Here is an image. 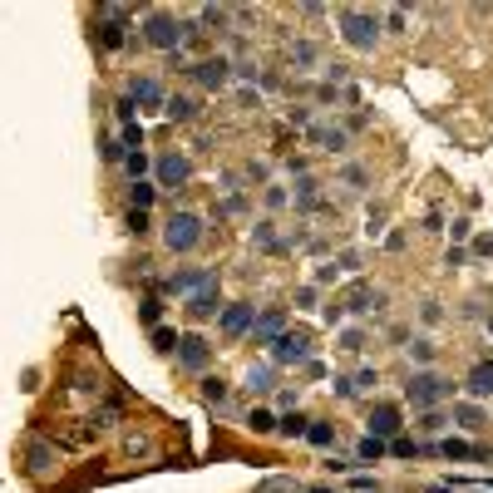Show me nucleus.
Here are the masks:
<instances>
[{
    "label": "nucleus",
    "instance_id": "864d4df0",
    "mask_svg": "<svg viewBox=\"0 0 493 493\" xmlns=\"http://www.w3.org/2000/svg\"><path fill=\"white\" fill-rule=\"evenodd\" d=\"M350 380H355V390H365V385H375V380H380V375H375V370H370V365H365V370H360V375H350Z\"/></svg>",
    "mask_w": 493,
    "mask_h": 493
},
{
    "label": "nucleus",
    "instance_id": "a19ab883",
    "mask_svg": "<svg viewBox=\"0 0 493 493\" xmlns=\"http://www.w3.org/2000/svg\"><path fill=\"white\" fill-rule=\"evenodd\" d=\"M419 429H424V434H439V429H444V414H439V409H424V414H419Z\"/></svg>",
    "mask_w": 493,
    "mask_h": 493
},
{
    "label": "nucleus",
    "instance_id": "2f4dec72",
    "mask_svg": "<svg viewBox=\"0 0 493 493\" xmlns=\"http://www.w3.org/2000/svg\"><path fill=\"white\" fill-rule=\"evenodd\" d=\"M202 394H207L212 404H227V394H232V385H227L222 375H202Z\"/></svg>",
    "mask_w": 493,
    "mask_h": 493
},
{
    "label": "nucleus",
    "instance_id": "b1692460",
    "mask_svg": "<svg viewBox=\"0 0 493 493\" xmlns=\"http://www.w3.org/2000/svg\"><path fill=\"white\" fill-rule=\"evenodd\" d=\"M272 385H277V365H272V360H267V365H252V370H247V390H252V394H267Z\"/></svg>",
    "mask_w": 493,
    "mask_h": 493
},
{
    "label": "nucleus",
    "instance_id": "a18cd8bd",
    "mask_svg": "<svg viewBox=\"0 0 493 493\" xmlns=\"http://www.w3.org/2000/svg\"><path fill=\"white\" fill-rule=\"evenodd\" d=\"M345 183H350V188H365V183H370V173H365L360 163H350V168H345Z\"/></svg>",
    "mask_w": 493,
    "mask_h": 493
},
{
    "label": "nucleus",
    "instance_id": "393cba45",
    "mask_svg": "<svg viewBox=\"0 0 493 493\" xmlns=\"http://www.w3.org/2000/svg\"><path fill=\"white\" fill-rule=\"evenodd\" d=\"M306 429H311V419H306L301 409H296V414H282V419H277V434H282V439H306Z\"/></svg>",
    "mask_w": 493,
    "mask_h": 493
},
{
    "label": "nucleus",
    "instance_id": "09e8293b",
    "mask_svg": "<svg viewBox=\"0 0 493 493\" xmlns=\"http://www.w3.org/2000/svg\"><path fill=\"white\" fill-rule=\"evenodd\" d=\"M469 227H474L469 217H454V227H449V237H454V242H464V237H469Z\"/></svg>",
    "mask_w": 493,
    "mask_h": 493
},
{
    "label": "nucleus",
    "instance_id": "423d86ee",
    "mask_svg": "<svg viewBox=\"0 0 493 493\" xmlns=\"http://www.w3.org/2000/svg\"><path fill=\"white\" fill-rule=\"evenodd\" d=\"M188 178H193V163H188L183 153H163V158L153 163V183H158V193H178V188H188Z\"/></svg>",
    "mask_w": 493,
    "mask_h": 493
},
{
    "label": "nucleus",
    "instance_id": "72a5a7b5",
    "mask_svg": "<svg viewBox=\"0 0 493 493\" xmlns=\"http://www.w3.org/2000/svg\"><path fill=\"white\" fill-rule=\"evenodd\" d=\"M148 340H153V350H158V355L178 350V331H168V326H153V331H148Z\"/></svg>",
    "mask_w": 493,
    "mask_h": 493
},
{
    "label": "nucleus",
    "instance_id": "c85d7f7f",
    "mask_svg": "<svg viewBox=\"0 0 493 493\" xmlns=\"http://www.w3.org/2000/svg\"><path fill=\"white\" fill-rule=\"evenodd\" d=\"M316 188H321L316 178H301V183H296V207H301V212H316V207H321Z\"/></svg>",
    "mask_w": 493,
    "mask_h": 493
},
{
    "label": "nucleus",
    "instance_id": "4468645a",
    "mask_svg": "<svg viewBox=\"0 0 493 493\" xmlns=\"http://www.w3.org/2000/svg\"><path fill=\"white\" fill-rule=\"evenodd\" d=\"M365 424H370V434H375V439H385V444L399 439V429H404V419H399V409H394V404H375Z\"/></svg>",
    "mask_w": 493,
    "mask_h": 493
},
{
    "label": "nucleus",
    "instance_id": "20e7f679",
    "mask_svg": "<svg viewBox=\"0 0 493 493\" xmlns=\"http://www.w3.org/2000/svg\"><path fill=\"white\" fill-rule=\"evenodd\" d=\"M404 394H409V404H414V409H434V404L454 399V385H449L444 375H434V370H414V375H409V385H404Z\"/></svg>",
    "mask_w": 493,
    "mask_h": 493
},
{
    "label": "nucleus",
    "instance_id": "7ed1b4c3",
    "mask_svg": "<svg viewBox=\"0 0 493 493\" xmlns=\"http://www.w3.org/2000/svg\"><path fill=\"white\" fill-rule=\"evenodd\" d=\"M336 25L350 50H375V40H380V15H370V10L345 5V10H336Z\"/></svg>",
    "mask_w": 493,
    "mask_h": 493
},
{
    "label": "nucleus",
    "instance_id": "e433bc0d",
    "mask_svg": "<svg viewBox=\"0 0 493 493\" xmlns=\"http://www.w3.org/2000/svg\"><path fill=\"white\" fill-rule=\"evenodd\" d=\"M123 227H128L133 237H143V232H148L153 222H148V212H138V207H128V217H123Z\"/></svg>",
    "mask_w": 493,
    "mask_h": 493
},
{
    "label": "nucleus",
    "instance_id": "de8ad7c7",
    "mask_svg": "<svg viewBox=\"0 0 493 493\" xmlns=\"http://www.w3.org/2000/svg\"><path fill=\"white\" fill-rule=\"evenodd\" d=\"M340 321H345V301H331L326 306V326H340Z\"/></svg>",
    "mask_w": 493,
    "mask_h": 493
},
{
    "label": "nucleus",
    "instance_id": "4be33fe9",
    "mask_svg": "<svg viewBox=\"0 0 493 493\" xmlns=\"http://www.w3.org/2000/svg\"><path fill=\"white\" fill-rule=\"evenodd\" d=\"M385 454H390V444H385V439H375V434H365V439L355 444V464H380Z\"/></svg>",
    "mask_w": 493,
    "mask_h": 493
},
{
    "label": "nucleus",
    "instance_id": "c9c22d12",
    "mask_svg": "<svg viewBox=\"0 0 493 493\" xmlns=\"http://www.w3.org/2000/svg\"><path fill=\"white\" fill-rule=\"evenodd\" d=\"M99 158H104V163H123V158H128V148H123L118 138H104V143H99Z\"/></svg>",
    "mask_w": 493,
    "mask_h": 493
},
{
    "label": "nucleus",
    "instance_id": "6e6552de",
    "mask_svg": "<svg viewBox=\"0 0 493 493\" xmlns=\"http://www.w3.org/2000/svg\"><path fill=\"white\" fill-rule=\"evenodd\" d=\"M252 326H257V306H252V301H232V306H222V316H217V331H222L227 340L252 336Z\"/></svg>",
    "mask_w": 493,
    "mask_h": 493
},
{
    "label": "nucleus",
    "instance_id": "4c0bfd02",
    "mask_svg": "<svg viewBox=\"0 0 493 493\" xmlns=\"http://www.w3.org/2000/svg\"><path fill=\"white\" fill-rule=\"evenodd\" d=\"M404 350H409V360H419V365H429V360H434V340H424V336H419L414 345H404Z\"/></svg>",
    "mask_w": 493,
    "mask_h": 493
},
{
    "label": "nucleus",
    "instance_id": "79ce46f5",
    "mask_svg": "<svg viewBox=\"0 0 493 493\" xmlns=\"http://www.w3.org/2000/svg\"><path fill=\"white\" fill-rule=\"evenodd\" d=\"M287 202H292V193H287L282 183H272V188H267V207H272V212H277V207H287Z\"/></svg>",
    "mask_w": 493,
    "mask_h": 493
},
{
    "label": "nucleus",
    "instance_id": "f257e3e1",
    "mask_svg": "<svg viewBox=\"0 0 493 493\" xmlns=\"http://www.w3.org/2000/svg\"><path fill=\"white\" fill-rule=\"evenodd\" d=\"M207 237V227H202V217L188 212V207H173L168 212V222H163V247L173 252V257H188L197 252V242Z\"/></svg>",
    "mask_w": 493,
    "mask_h": 493
},
{
    "label": "nucleus",
    "instance_id": "1a4fd4ad",
    "mask_svg": "<svg viewBox=\"0 0 493 493\" xmlns=\"http://www.w3.org/2000/svg\"><path fill=\"white\" fill-rule=\"evenodd\" d=\"M272 365H311V331H287L272 345Z\"/></svg>",
    "mask_w": 493,
    "mask_h": 493
},
{
    "label": "nucleus",
    "instance_id": "3c124183",
    "mask_svg": "<svg viewBox=\"0 0 493 493\" xmlns=\"http://www.w3.org/2000/svg\"><path fill=\"white\" fill-rule=\"evenodd\" d=\"M385 25H390L394 35H399V30H404V10H399V5H394V10H385Z\"/></svg>",
    "mask_w": 493,
    "mask_h": 493
},
{
    "label": "nucleus",
    "instance_id": "473e14b6",
    "mask_svg": "<svg viewBox=\"0 0 493 493\" xmlns=\"http://www.w3.org/2000/svg\"><path fill=\"white\" fill-rule=\"evenodd\" d=\"M123 173H128L133 183H143V173H153V163H148V153H143V148H138V153H128V158H123Z\"/></svg>",
    "mask_w": 493,
    "mask_h": 493
},
{
    "label": "nucleus",
    "instance_id": "f3484780",
    "mask_svg": "<svg viewBox=\"0 0 493 493\" xmlns=\"http://www.w3.org/2000/svg\"><path fill=\"white\" fill-rule=\"evenodd\" d=\"M252 247H257V252H287L292 242H287V237L277 232V222L267 217V222H257V227H252Z\"/></svg>",
    "mask_w": 493,
    "mask_h": 493
},
{
    "label": "nucleus",
    "instance_id": "5fc2aeb1",
    "mask_svg": "<svg viewBox=\"0 0 493 493\" xmlns=\"http://www.w3.org/2000/svg\"><path fill=\"white\" fill-rule=\"evenodd\" d=\"M474 257H493V237H479V242H474Z\"/></svg>",
    "mask_w": 493,
    "mask_h": 493
},
{
    "label": "nucleus",
    "instance_id": "a211bd4d",
    "mask_svg": "<svg viewBox=\"0 0 493 493\" xmlns=\"http://www.w3.org/2000/svg\"><path fill=\"white\" fill-rule=\"evenodd\" d=\"M311 143H321L326 153H345L350 133H345V128H331V123H311Z\"/></svg>",
    "mask_w": 493,
    "mask_h": 493
},
{
    "label": "nucleus",
    "instance_id": "58836bf2",
    "mask_svg": "<svg viewBox=\"0 0 493 493\" xmlns=\"http://www.w3.org/2000/svg\"><path fill=\"white\" fill-rule=\"evenodd\" d=\"M292 65H301V70H306V65H316V45H311V40L292 45Z\"/></svg>",
    "mask_w": 493,
    "mask_h": 493
},
{
    "label": "nucleus",
    "instance_id": "f8f14e48",
    "mask_svg": "<svg viewBox=\"0 0 493 493\" xmlns=\"http://www.w3.org/2000/svg\"><path fill=\"white\" fill-rule=\"evenodd\" d=\"M282 336H287V306H267V311L257 316V326H252V340L272 350Z\"/></svg>",
    "mask_w": 493,
    "mask_h": 493
},
{
    "label": "nucleus",
    "instance_id": "6e6d98bb",
    "mask_svg": "<svg viewBox=\"0 0 493 493\" xmlns=\"http://www.w3.org/2000/svg\"><path fill=\"white\" fill-rule=\"evenodd\" d=\"M306 493H331V489H306Z\"/></svg>",
    "mask_w": 493,
    "mask_h": 493
},
{
    "label": "nucleus",
    "instance_id": "0eeeda50",
    "mask_svg": "<svg viewBox=\"0 0 493 493\" xmlns=\"http://www.w3.org/2000/svg\"><path fill=\"white\" fill-rule=\"evenodd\" d=\"M212 282H217V272H212V267H178V272H168V277H163V292L197 296L202 287H212Z\"/></svg>",
    "mask_w": 493,
    "mask_h": 493
},
{
    "label": "nucleus",
    "instance_id": "ea45409f",
    "mask_svg": "<svg viewBox=\"0 0 493 493\" xmlns=\"http://www.w3.org/2000/svg\"><path fill=\"white\" fill-rule=\"evenodd\" d=\"M50 464H55V454H50L45 444H35V449H30V469H35V474H45Z\"/></svg>",
    "mask_w": 493,
    "mask_h": 493
},
{
    "label": "nucleus",
    "instance_id": "49530a36",
    "mask_svg": "<svg viewBox=\"0 0 493 493\" xmlns=\"http://www.w3.org/2000/svg\"><path fill=\"white\" fill-rule=\"evenodd\" d=\"M336 277H340V267H336V262H326V267H316V287H331Z\"/></svg>",
    "mask_w": 493,
    "mask_h": 493
},
{
    "label": "nucleus",
    "instance_id": "37998d69",
    "mask_svg": "<svg viewBox=\"0 0 493 493\" xmlns=\"http://www.w3.org/2000/svg\"><path fill=\"white\" fill-rule=\"evenodd\" d=\"M340 350H365V331H355V326H350V331L340 336Z\"/></svg>",
    "mask_w": 493,
    "mask_h": 493
},
{
    "label": "nucleus",
    "instance_id": "2eb2a0df",
    "mask_svg": "<svg viewBox=\"0 0 493 493\" xmlns=\"http://www.w3.org/2000/svg\"><path fill=\"white\" fill-rule=\"evenodd\" d=\"M212 316H222V292H217V282L202 287L197 296H188V321H212Z\"/></svg>",
    "mask_w": 493,
    "mask_h": 493
},
{
    "label": "nucleus",
    "instance_id": "9d476101",
    "mask_svg": "<svg viewBox=\"0 0 493 493\" xmlns=\"http://www.w3.org/2000/svg\"><path fill=\"white\" fill-rule=\"evenodd\" d=\"M188 74H193L202 89H227V84H232V60H227V55H207V60H197Z\"/></svg>",
    "mask_w": 493,
    "mask_h": 493
},
{
    "label": "nucleus",
    "instance_id": "cd10ccee",
    "mask_svg": "<svg viewBox=\"0 0 493 493\" xmlns=\"http://www.w3.org/2000/svg\"><path fill=\"white\" fill-rule=\"evenodd\" d=\"M306 439H311L316 449H331V444H336V424H331V419H311Z\"/></svg>",
    "mask_w": 493,
    "mask_h": 493
},
{
    "label": "nucleus",
    "instance_id": "bb28decb",
    "mask_svg": "<svg viewBox=\"0 0 493 493\" xmlns=\"http://www.w3.org/2000/svg\"><path fill=\"white\" fill-rule=\"evenodd\" d=\"M247 429H252V434H277V414H272L267 404H257V409L247 414Z\"/></svg>",
    "mask_w": 493,
    "mask_h": 493
},
{
    "label": "nucleus",
    "instance_id": "aec40b11",
    "mask_svg": "<svg viewBox=\"0 0 493 493\" xmlns=\"http://www.w3.org/2000/svg\"><path fill=\"white\" fill-rule=\"evenodd\" d=\"M227 20H232V10H222V5H202V10H197V30H202V35H212V30L222 35Z\"/></svg>",
    "mask_w": 493,
    "mask_h": 493
},
{
    "label": "nucleus",
    "instance_id": "c756f323",
    "mask_svg": "<svg viewBox=\"0 0 493 493\" xmlns=\"http://www.w3.org/2000/svg\"><path fill=\"white\" fill-rule=\"evenodd\" d=\"M158 321H163V301H158V296H143V301H138V326L153 331Z\"/></svg>",
    "mask_w": 493,
    "mask_h": 493
},
{
    "label": "nucleus",
    "instance_id": "412c9836",
    "mask_svg": "<svg viewBox=\"0 0 493 493\" xmlns=\"http://www.w3.org/2000/svg\"><path fill=\"white\" fill-rule=\"evenodd\" d=\"M439 454H444V459H474V464H479V459H489V449H484V444H464V439H444V444H439Z\"/></svg>",
    "mask_w": 493,
    "mask_h": 493
},
{
    "label": "nucleus",
    "instance_id": "a878e982",
    "mask_svg": "<svg viewBox=\"0 0 493 493\" xmlns=\"http://www.w3.org/2000/svg\"><path fill=\"white\" fill-rule=\"evenodd\" d=\"M153 197H158V183H148V178H143V183H133V188H128V207L148 212V207H153Z\"/></svg>",
    "mask_w": 493,
    "mask_h": 493
},
{
    "label": "nucleus",
    "instance_id": "f03ea898",
    "mask_svg": "<svg viewBox=\"0 0 493 493\" xmlns=\"http://www.w3.org/2000/svg\"><path fill=\"white\" fill-rule=\"evenodd\" d=\"M143 40H148L153 50H163V55L188 50V30H183V20L168 15V10H148V15H143Z\"/></svg>",
    "mask_w": 493,
    "mask_h": 493
},
{
    "label": "nucleus",
    "instance_id": "603ef678",
    "mask_svg": "<svg viewBox=\"0 0 493 493\" xmlns=\"http://www.w3.org/2000/svg\"><path fill=\"white\" fill-rule=\"evenodd\" d=\"M287 118H292V128H311V109H292Z\"/></svg>",
    "mask_w": 493,
    "mask_h": 493
},
{
    "label": "nucleus",
    "instance_id": "5701e85b",
    "mask_svg": "<svg viewBox=\"0 0 493 493\" xmlns=\"http://www.w3.org/2000/svg\"><path fill=\"white\" fill-rule=\"evenodd\" d=\"M168 118H178V123H193L197 118V99L193 94H168V109H163Z\"/></svg>",
    "mask_w": 493,
    "mask_h": 493
},
{
    "label": "nucleus",
    "instance_id": "f704fd0d",
    "mask_svg": "<svg viewBox=\"0 0 493 493\" xmlns=\"http://www.w3.org/2000/svg\"><path fill=\"white\" fill-rule=\"evenodd\" d=\"M390 454H394V459H419V454H424V444H414V439H404V434H399V439H390Z\"/></svg>",
    "mask_w": 493,
    "mask_h": 493
},
{
    "label": "nucleus",
    "instance_id": "c03bdc74",
    "mask_svg": "<svg viewBox=\"0 0 493 493\" xmlns=\"http://www.w3.org/2000/svg\"><path fill=\"white\" fill-rule=\"evenodd\" d=\"M331 390H336V399H350V394H355V380H350V375H336Z\"/></svg>",
    "mask_w": 493,
    "mask_h": 493
},
{
    "label": "nucleus",
    "instance_id": "39448f33",
    "mask_svg": "<svg viewBox=\"0 0 493 493\" xmlns=\"http://www.w3.org/2000/svg\"><path fill=\"white\" fill-rule=\"evenodd\" d=\"M128 15H133V10H128V5H99V45H104V50H123V45H128Z\"/></svg>",
    "mask_w": 493,
    "mask_h": 493
},
{
    "label": "nucleus",
    "instance_id": "8fccbe9b",
    "mask_svg": "<svg viewBox=\"0 0 493 493\" xmlns=\"http://www.w3.org/2000/svg\"><path fill=\"white\" fill-rule=\"evenodd\" d=\"M464 262H469L464 247H449V252H444V267H464Z\"/></svg>",
    "mask_w": 493,
    "mask_h": 493
},
{
    "label": "nucleus",
    "instance_id": "7c9ffc66",
    "mask_svg": "<svg viewBox=\"0 0 493 493\" xmlns=\"http://www.w3.org/2000/svg\"><path fill=\"white\" fill-rule=\"evenodd\" d=\"M454 419H459L464 429H484V409H479V404H469V399H459V404H454Z\"/></svg>",
    "mask_w": 493,
    "mask_h": 493
},
{
    "label": "nucleus",
    "instance_id": "6ab92c4d",
    "mask_svg": "<svg viewBox=\"0 0 493 493\" xmlns=\"http://www.w3.org/2000/svg\"><path fill=\"white\" fill-rule=\"evenodd\" d=\"M464 390L474 394V399H489V394H493V360H479V365L469 370V380H464Z\"/></svg>",
    "mask_w": 493,
    "mask_h": 493
},
{
    "label": "nucleus",
    "instance_id": "ddd939ff",
    "mask_svg": "<svg viewBox=\"0 0 493 493\" xmlns=\"http://www.w3.org/2000/svg\"><path fill=\"white\" fill-rule=\"evenodd\" d=\"M178 365H183V370H193V375H202V370L212 365V345H207L202 336H193V331H188V336H178Z\"/></svg>",
    "mask_w": 493,
    "mask_h": 493
},
{
    "label": "nucleus",
    "instance_id": "9b49d317",
    "mask_svg": "<svg viewBox=\"0 0 493 493\" xmlns=\"http://www.w3.org/2000/svg\"><path fill=\"white\" fill-rule=\"evenodd\" d=\"M123 94L133 99L138 109H158V113L168 109V94H163V84H158V74H133Z\"/></svg>",
    "mask_w": 493,
    "mask_h": 493
},
{
    "label": "nucleus",
    "instance_id": "dca6fc26",
    "mask_svg": "<svg viewBox=\"0 0 493 493\" xmlns=\"http://www.w3.org/2000/svg\"><path fill=\"white\" fill-rule=\"evenodd\" d=\"M385 306V296L375 292L370 282H355L350 292H345V311H355V316H365V311H380Z\"/></svg>",
    "mask_w": 493,
    "mask_h": 493
}]
</instances>
